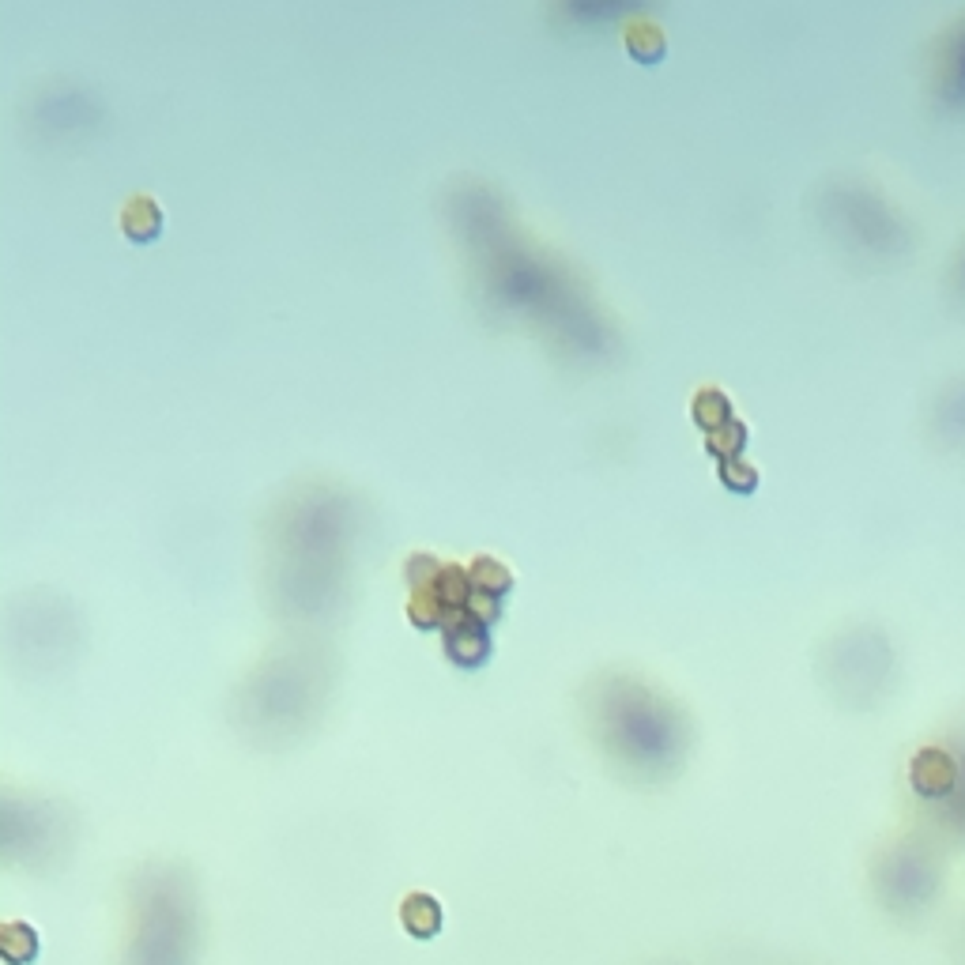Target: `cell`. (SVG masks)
<instances>
[{"mask_svg": "<svg viewBox=\"0 0 965 965\" xmlns=\"http://www.w3.org/2000/svg\"><path fill=\"white\" fill-rule=\"evenodd\" d=\"M125 230H129L132 238L155 234V230H159V208H155L148 197H136L129 204V212H125Z\"/></svg>", "mask_w": 965, "mask_h": 965, "instance_id": "6da1fadb", "label": "cell"}, {"mask_svg": "<svg viewBox=\"0 0 965 965\" xmlns=\"http://www.w3.org/2000/svg\"><path fill=\"white\" fill-rule=\"evenodd\" d=\"M475 585L491 592H506L509 589V573L498 566V562H479L475 566Z\"/></svg>", "mask_w": 965, "mask_h": 965, "instance_id": "7a4b0ae2", "label": "cell"}, {"mask_svg": "<svg viewBox=\"0 0 965 965\" xmlns=\"http://www.w3.org/2000/svg\"><path fill=\"white\" fill-rule=\"evenodd\" d=\"M626 46H630V50H638L641 57H656V50L664 46V38L656 34V27H638V31L626 34Z\"/></svg>", "mask_w": 965, "mask_h": 965, "instance_id": "3957f363", "label": "cell"}]
</instances>
